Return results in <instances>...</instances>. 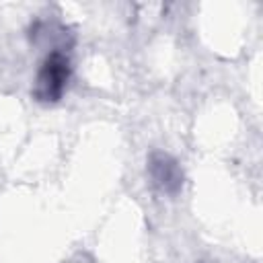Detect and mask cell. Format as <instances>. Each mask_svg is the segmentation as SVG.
Masks as SVG:
<instances>
[{"mask_svg":"<svg viewBox=\"0 0 263 263\" xmlns=\"http://www.w3.org/2000/svg\"><path fill=\"white\" fill-rule=\"evenodd\" d=\"M72 74L70 58L64 51L53 49L51 53L45 55L41 62L37 76H35V86H33V97L41 103H55L62 99V95L68 88Z\"/></svg>","mask_w":263,"mask_h":263,"instance_id":"6da1fadb","label":"cell"},{"mask_svg":"<svg viewBox=\"0 0 263 263\" xmlns=\"http://www.w3.org/2000/svg\"><path fill=\"white\" fill-rule=\"evenodd\" d=\"M148 175L162 193L177 195L183 187V171L179 162L166 152H152L148 156Z\"/></svg>","mask_w":263,"mask_h":263,"instance_id":"7a4b0ae2","label":"cell"}]
</instances>
